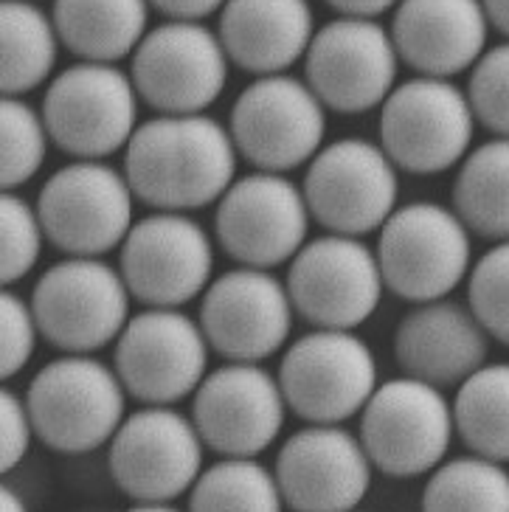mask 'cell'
Returning a JSON list of instances; mask_svg holds the SVG:
<instances>
[{
    "label": "cell",
    "instance_id": "obj_1",
    "mask_svg": "<svg viewBox=\"0 0 509 512\" xmlns=\"http://www.w3.org/2000/svg\"><path fill=\"white\" fill-rule=\"evenodd\" d=\"M237 155L231 133L211 116H158L138 124L124 175L141 203L186 214L220 203L237 181Z\"/></svg>",
    "mask_w": 509,
    "mask_h": 512
},
{
    "label": "cell",
    "instance_id": "obj_2",
    "mask_svg": "<svg viewBox=\"0 0 509 512\" xmlns=\"http://www.w3.org/2000/svg\"><path fill=\"white\" fill-rule=\"evenodd\" d=\"M130 299L121 271L102 256H68L37 279L29 302L48 344L65 355H93L119 341Z\"/></svg>",
    "mask_w": 509,
    "mask_h": 512
},
{
    "label": "cell",
    "instance_id": "obj_3",
    "mask_svg": "<svg viewBox=\"0 0 509 512\" xmlns=\"http://www.w3.org/2000/svg\"><path fill=\"white\" fill-rule=\"evenodd\" d=\"M375 254L394 296L411 304L439 302L470 276V228L442 203H408L380 228Z\"/></svg>",
    "mask_w": 509,
    "mask_h": 512
},
{
    "label": "cell",
    "instance_id": "obj_4",
    "mask_svg": "<svg viewBox=\"0 0 509 512\" xmlns=\"http://www.w3.org/2000/svg\"><path fill=\"white\" fill-rule=\"evenodd\" d=\"M124 383L93 355H65L31 377L26 406L37 437L60 453L96 451L116 437L124 417Z\"/></svg>",
    "mask_w": 509,
    "mask_h": 512
},
{
    "label": "cell",
    "instance_id": "obj_5",
    "mask_svg": "<svg viewBox=\"0 0 509 512\" xmlns=\"http://www.w3.org/2000/svg\"><path fill=\"white\" fill-rule=\"evenodd\" d=\"M51 144L76 161H102L127 150L138 130L133 76L113 62H76L51 79L43 99Z\"/></svg>",
    "mask_w": 509,
    "mask_h": 512
},
{
    "label": "cell",
    "instance_id": "obj_6",
    "mask_svg": "<svg viewBox=\"0 0 509 512\" xmlns=\"http://www.w3.org/2000/svg\"><path fill=\"white\" fill-rule=\"evenodd\" d=\"M476 113L450 79L417 76L397 85L380 110V147L397 169L442 175L470 155Z\"/></svg>",
    "mask_w": 509,
    "mask_h": 512
},
{
    "label": "cell",
    "instance_id": "obj_7",
    "mask_svg": "<svg viewBox=\"0 0 509 512\" xmlns=\"http://www.w3.org/2000/svg\"><path fill=\"white\" fill-rule=\"evenodd\" d=\"M360 414V442L372 465L397 479L436 470L456 434L445 394L408 375L377 386Z\"/></svg>",
    "mask_w": 509,
    "mask_h": 512
},
{
    "label": "cell",
    "instance_id": "obj_8",
    "mask_svg": "<svg viewBox=\"0 0 509 512\" xmlns=\"http://www.w3.org/2000/svg\"><path fill=\"white\" fill-rule=\"evenodd\" d=\"M228 133L248 164L285 175L321 152L327 133L324 102L293 76H259L231 107Z\"/></svg>",
    "mask_w": 509,
    "mask_h": 512
},
{
    "label": "cell",
    "instance_id": "obj_9",
    "mask_svg": "<svg viewBox=\"0 0 509 512\" xmlns=\"http://www.w3.org/2000/svg\"><path fill=\"white\" fill-rule=\"evenodd\" d=\"M301 189L315 223L330 234L363 237L386 226L397 211L400 181L380 144L341 138L310 161Z\"/></svg>",
    "mask_w": 509,
    "mask_h": 512
},
{
    "label": "cell",
    "instance_id": "obj_10",
    "mask_svg": "<svg viewBox=\"0 0 509 512\" xmlns=\"http://www.w3.org/2000/svg\"><path fill=\"white\" fill-rule=\"evenodd\" d=\"M287 408L313 425H341L377 389V361L352 330H313L287 349L279 366Z\"/></svg>",
    "mask_w": 509,
    "mask_h": 512
},
{
    "label": "cell",
    "instance_id": "obj_11",
    "mask_svg": "<svg viewBox=\"0 0 509 512\" xmlns=\"http://www.w3.org/2000/svg\"><path fill=\"white\" fill-rule=\"evenodd\" d=\"M135 192L127 175L102 161L57 169L37 197L45 237L68 256H102L133 231Z\"/></svg>",
    "mask_w": 509,
    "mask_h": 512
},
{
    "label": "cell",
    "instance_id": "obj_12",
    "mask_svg": "<svg viewBox=\"0 0 509 512\" xmlns=\"http://www.w3.org/2000/svg\"><path fill=\"white\" fill-rule=\"evenodd\" d=\"M377 254L360 237L327 234L307 240L287 271L293 307L315 330H355L383 299Z\"/></svg>",
    "mask_w": 509,
    "mask_h": 512
},
{
    "label": "cell",
    "instance_id": "obj_13",
    "mask_svg": "<svg viewBox=\"0 0 509 512\" xmlns=\"http://www.w3.org/2000/svg\"><path fill=\"white\" fill-rule=\"evenodd\" d=\"M310 206L304 189L279 175L259 172L231 183L217 203V240L234 262L270 271L293 262L307 245Z\"/></svg>",
    "mask_w": 509,
    "mask_h": 512
},
{
    "label": "cell",
    "instance_id": "obj_14",
    "mask_svg": "<svg viewBox=\"0 0 509 512\" xmlns=\"http://www.w3.org/2000/svg\"><path fill=\"white\" fill-rule=\"evenodd\" d=\"M228 62L220 34L197 20H169L135 48L130 76L138 99L161 116H192L220 99Z\"/></svg>",
    "mask_w": 509,
    "mask_h": 512
},
{
    "label": "cell",
    "instance_id": "obj_15",
    "mask_svg": "<svg viewBox=\"0 0 509 512\" xmlns=\"http://www.w3.org/2000/svg\"><path fill=\"white\" fill-rule=\"evenodd\" d=\"M209 349L203 327L180 307H147L116 341V372L135 400L172 406L206 380Z\"/></svg>",
    "mask_w": 509,
    "mask_h": 512
},
{
    "label": "cell",
    "instance_id": "obj_16",
    "mask_svg": "<svg viewBox=\"0 0 509 512\" xmlns=\"http://www.w3.org/2000/svg\"><path fill=\"white\" fill-rule=\"evenodd\" d=\"M119 271L141 304L183 307L209 290L214 245L209 231L189 214L155 211L127 234Z\"/></svg>",
    "mask_w": 509,
    "mask_h": 512
},
{
    "label": "cell",
    "instance_id": "obj_17",
    "mask_svg": "<svg viewBox=\"0 0 509 512\" xmlns=\"http://www.w3.org/2000/svg\"><path fill=\"white\" fill-rule=\"evenodd\" d=\"M203 437L175 408L147 406L110 439V473L141 504H166L192 490L203 470Z\"/></svg>",
    "mask_w": 509,
    "mask_h": 512
},
{
    "label": "cell",
    "instance_id": "obj_18",
    "mask_svg": "<svg viewBox=\"0 0 509 512\" xmlns=\"http://www.w3.org/2000/svg\"><path fill=\"white\" fill-rule=\"evenodd\" d=\"M400 54L377 20L338 17L315 31L304 57L307 85L338 113H366L397 88Z\"/></svg>",
    "mask_w": 509,
    "mask_h": 512
},
{
    "label": "cell",
    "instance_id": "obj_19",
    "mask_svg": "<svg viewBox=\"0 0 509 512\" xmlns=\"http://www.w3.org/2000/svg\"><path fill=\"white\" fill-rule=\"evenodd\" d=\"M287 282L262 268H234L203 293L200 327L209 347L234 363H259L285 347L293 330Z\"/></svg>",
    "mask_w": 509,
    "mask_h": 512
},
{
    "label": "cell",
    "instance_id": "obj_20",
    "mask_svg": "<svg viewBox=\"0 0 509 512\" xmlns=\"http://www.w3.org/2000/svg\"><path fill=\"white\" fill-rule=\"evenodd\" d=\"M285 411L279 377L259 363L231 361L200 383L192 422L211 451L223 453L225 459H254L276 442Z\"/></svg>",
    "mask_w": 509,
    "mask_h": 512
},
{
    "label": "cell",
    "instance_id": "obj_21",
    "mask_svg": "<svg viewBox=\"0 0 509 512\" xmlns=\"http://www.w3.org/2000/svg\"><path fill=\"white\" fill-rule=\"evenodd\" d=\"M372 459L341 425H310L287 439L276 482L293 512H352L369 493Z\"/></svg>",
    "mask_w": 509,
    "mask_h": 512
},
{
    "label": "cell",
    "instance_id": "obj_22",
    "mask_svg": "<svg viewBox=\"0 0 509 512\" xmlns=\"http://www.w3.org/2000/svg\"><path fill=\"white\" fill-rule=\"evenodd\" d=\"M487 31L490 17L481 0H400L391 40L417 74L448 79L481 60Z\"/></svg>",
    "mask_w": 509,
    "mask_h": 512
},
{
    "label": "cell",
    "instance_id": "obj_23",
    "mask_svg": "<svg viewBox=\"0 0 509 512\" xmlns=\"http://www.w3.org/2000/svg\"><path fill=\"white\" fill-rule=\"evenodd\" d=\"M490 335L470 307L456 302L414 304L394 332V355L408 377L436 389L465 383L487 361Z\"/></svg>",
    "mask_w": 509,
    "mask_h": 512
},
{
    "label": "cell",
    "instance_id": "obj_24",
    "mask_svg": "<svg viewBox=\"0 0 509 512\" xmlns=\"http://www.w3.org/2000/svg\"><path fill=\"white\" fill-rule=\"evenodd\" d=\"M225 54L256 76L285 74L307 57L313 43V9L307 0H228L220 12Z\"/></svg>",
    "mask_w": 509,
    "mask_h": 512
},
{
    "label": "cell",
    "instance_id": "obj_25",
    "mask_svg": "<svg viewBox=\"0 0 509 512\" xmlns=\"http://www.w3.org/2000/svg\"><path fill=\"white\" fill-rule=\"evenodd\" d=\"M62 46L85 62H119L147 37L150 0H54Z\"/></svg>",
    "mask_w": 509,
    "mask_h": 512
},
{
    "label": "cell",
    "instance_id": "obj_26",
    "mask_svg": "<svg viewBox=\"0 0 509 512\" xmlns=\"http://www.w3.org/2000/svg\"><path fill=\"white\" fill-rule=\"evenodd\" d=\"M60 34L48 17L29 0H3L0 6V85L6 96L40 88L54 71Z\"/></svg>",
    "mask_w": 509,
    "mask_h": 512
},
{
    "label": "cell",
    "instance_id": "obj_27",
    "mask_svg": "<svg viewBox=\"0 0 509 512\" xmlns=\"http://www.w3.org/2000/svg\"><path fill=\"white\" fill-rule=\"evenodd\" d=\"M453 209L484 240H509V138H493L467 155L453 183Z\"/></svg>",
    "mask_w": 509,
    "mask_h": 512
},
{
    "label": "cell",
    "instance_id": "obj_28",
    "mask_svg": "<svg viewBox=\"0 0 509 512\" xmlns=\"http://www.w3.org/2000/svg\"><path fill=\"white\" fill-rule=\"evenodd\" d=\"M453 420L476 456L509 462V363H484L459 383Z\"/></svg>",
    "mask_w": 509,
    "mask_h": 512
},
{
    "label": "cell",
    "instance_id": "obj_29",
    "mask_svg": "<svg viewBox=\"0 0 509 512\" xmlns=\"http://www.w3.org/2000/svg\"><path fill=\"white\" fill-rule=\"evenodd\" d=\"M422 512H509V473L476 453L442 462L422 490Z\"/></svg>",
    "mask_w": 509,
    "mask_h": 512
},
{
    "label": "cell",
    "instance_id": "obj_30",
    "mask_svg": "<svg viewBox=\"0 0 509 512\" xmlns=\"http://www.w3.org/2000/svg\"><path fill=\"white\" fill-rule=\"evenodd\" d=\"M276 473L256 459H223L200 473L189 512H282Z\"/></svg>",
    "mask_w": 509,
    "mask_h": 512
},
{
    "label": "cell",
    "instance_id": "obj_31",
    "mask_svg": "<svg viewBox=\"0 0 509 512\" xmlns=\"http://www.w3.org/2000/svg\"><path fill=\"white\" fill-rule=\"evenodd\" d=\"M3 155H0V181L6 192L29 183L45 161L51 144L43 113H37L20 96L3 99Z\"/></svg>",
    "mask_w": 509,
    "mask_h": 512
},
{
    "label": "cell",
    "instance_id": "obj_32",
    "mask_svg": "<svg viewBox=\"0 0 509 512\" xmlns=\"http://www.w3.org/2000/svg\"><path fill=\"white\" fill-rule=\"evenodd\" d=\"M45 228L37 206L15 192H3L0 203V279L15 287L40 262Z\"/></svg>",
    "mask_w": 509,
    "mask_h": 512
},
{
    "label": "cell",
    "instance_id": "obj_33",
    "mask_svg": "<svg viewBox=\"0 0 509 512\" xmlns=\"http://www.w3.org/2000/svg\"><path fill=\"white\" fill-rule=\"evenodd\" d=\"M467 307L490 338L509 347V240L495 242L467 276Z\"/></svg>",
    "mask_w": 509,
    "mask_h": 512
},
{
    "label": "cell",
    "instance_id": "obj_34",
    "mask_svg": "<svg viewBox=\"0 0 509 512\" xmlns=\"http://www.w3.org/2000/svg\"><path fill=\"white\" fill-rule=\"evenodd\" d=\"M467 99L490 133L509 138V40L481 54L467 82Z\"/></svg>",
    "mask_w": 509,
    "mask_h": 512
},
{
    "label": "cell",
    "instance_id": "obj_35",
    "mask_svg": "<svg viewBox=\"0 0 509 512\" xmlns=\"http://www.w3.org/2000/svg\"><path fill=\"white\" fill-rule=\"evenodd\" d=\"M40 324L31 310V302L17 296L12 287L0 296V377L12 380L31 361L37 349Z\"/></svg>",
    "mask_w": 509,
    "mask_h": 512
},
{
    "label": "cell",
    "instance_id": "obj_36",
    "mask_svg": "<svg viewBox=\"0 0 509 512\" xmlns=\"http://www.w3.org/2000/svg\"><path fill=\"white\" fill-rule=\"evenodd\" d=\"M0 414H3V453H0V467L3 473L15 470L23 456L29 453L31 439L37 437L34 422H31L29 406L23 397H17L12 389H3L0 394Z\"/></svg>",
    "mask_w": 509,
    "mask_h": 512
},
{
    "label": "cell",
    "instance_id": "obj_37",
    "mask_svg": "<svg viewBox=\"0 0 509 512\" xmlns=\"http://www.w3.org/2000/svg\"><path fill=\"white\" fill-rule=\"evenodd\" d=\"M225 3L228 0H150V6H155L169 20H197V23L223 9Z\"/></svg>",
    "mask_w": 509,
    "mask_h": 512
},
{
    "label": "cell",
    "instance_id": "obj_38",
    "mask_svg": "<svg viewBox=\"0 0 509 512\" xmlns=\"http://www.w3.org/2000/svg\"><path fill=\"white\" fill-rule=\"evenodd\" d=\"M327 3L341 17H369V20L400 6V0H327Z\"/></svg>",
    "mask_w": 509,
    "mask_h": 512
},
{
    "label": "cell",
    "instance_id": "obj_39",
    "mask_svg": "<svg viewBox=\"0 0 509 512\" xmlns=\"http://www.w3.org/2000/svg\"><path fill=\"white\" fill-rule=\"evenodd\" d=\"M481 3L490 17V26H495L509 40V0H481Z\"/></svg>",
    "mask_w": 509,
    "mask_h": 512
},
{
    "label": "cell",
    "instance_id": "obj_40",
    "mask_svg": "<svg viewBox=\"0 0 509 512\" xmlns=\"http://www.w3.org/2000/svg\"><path fill=\"white\" fill-rule=\"evenodd\" d=\"M0 504H3V512H29L26 501L17 496L12 487H3V493H0Z\"/></svg>",
    "mask_w": 509,
    "mask_h": 512
},
{
    "label": "cell",
    "instance_id": "obj_41",
    "mask_svg": "<svg viewBox=\"0 0 509 512\" xmlns=\"http://www.w3.org/2000/svg\"><path fill=\"white\" fill-rule=\"evenodd\" d=\"M127 512H180V510L169 507V504H138V507H133V510H127Z\"/></svg>",
    "mask_w": 509,
    "mask_h": 512
},
{
    "label": "cell",
    "instance_id": "obj_42",
    "mask_svg": "<svg viewBox=\"0 0 509 512\" xmlns=\"http://www.w3.org/2000/svg\"><path fill=\"white\" fill-rule=\"evenodd\" d=\"M352 512H358V510H352Z\"/></svg>",
    "mask_w": 509,
    "mask_h": 512
}]
</instances>
